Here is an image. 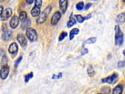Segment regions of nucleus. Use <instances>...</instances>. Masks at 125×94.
Masks as SVG:
<instances>
[{
    "instance_id": "15",
    "label": "nucleus",
    "mask_w": 125,
    "mask_h": 94,
    "mask_svg": "<svg viewBox=\"0 0 125 94\" xmlns=\"http://www.w3.org/2000/svg\"><path fill=\"white\" fill-rule=\"evenodd\" d=\"M125 22V13H122L117 15L116 19V22L118 24H123Z\"/></svg>"
},
{
    "instance_id": "37",
    "label": "nucleus",
    "mask_w": 125,
    "mask_h": 94,
    "mask_svg": "<svg viewBox=\"0 0 125 94\" xmlns=\"http://www.w3.org/2000/svg\"><path fill=\"white\" fill-rule=\"evenodd\" d=\"M123 54L124 55V56H125V49L123 51Z\"/></svg>"
},
{
    "instance_id": "1",
    "label": "nucleus",
    "mask_w": 125,
    "mask_h": 94,
    "mask_svg": "<svg viewBox=\"0 0 125 94\" xmlns=\"http://www.w3.org/2000/svg\"><path fill=\"white\" fill-rule=\"evenodd\" d=\"M115 44L118 46H122L124 42V35L119 25H115Z\"/></svg>"
},
{
    "instance_id": "38",
    "label": "nucleus",
    "mask_w": 125,
    "mask_h": 94,
    "mask_svg": "<svg viewBox=\"0 0 125 94\" xmlns=\"http://www.w3.org/2000/svg\"><path fill=\"white\" fill-rule=\"evenodd\" d=\"M100 94V93H99V94Z\"/></svg>"
},
{
    "instance_id": "8",
    "label": "nucleus",
    "mask_w": 125,
    "mask_h": 94,
    "mask_svg": "<svg viewBox=\"0 0 125 94\" xmlns=\"http://www.w3.org/2000/svg\"><path fill=\"white\" fill-rule=\"evenodd\" d=\"M118 74L117 73H113L111 76H109L108 77L102 79L101 81L103 83H107L108 84H112L113 82H114V80L118 78Z\"/></svg>"
},
{
    "instance_id": "29",
    "label": "nucleus",
    "mask_w": 125,
    "mask_h": 94,
    "mask_svg": "<svg viewBox=\"0 0 125 94\" xmlns=\"http://www.w3.org/2000/svg\"><path fill=\"white\" fill-rule=\"evenodd\" d=\"M22 56H20L15 62V63H14V66L16 68H17L19 64V63H20V62L22 60Z\"/></svg>"
},
{
    "instance_id": "20",
    "label": "nucleus",
    "mask_w": 125,
    "mask_h": 94,
    "mask_svg": "<svg viewBox=\"0 0 125 94\" xmlns=\"http://www.w3.org/2000/svg\"><path fill=\"white\" fill-rule=\"evenodd\" d=\"M87 73L89 77H92L95 75V72L93 66L91 65H89L87 69Z\"/></svg>"
},
{
    "instance_id": "39",
    "label": "nucleus",
    "mask_w": 125,
    "mask_h": 94,
    "mask_svg": "<svg viewBox=\"0 0 125 94\" xmlns=\"http://www.w3.org/2000/svg\"></svg>"
},
{
    "instance_id": "35",
    "label": "nucleus",
    "mask_w": 125,
    "mask_h": 94,
    "mask_svg": "<svg viewBox=\"0 0 125 94\" xmlns=\"http://www.w3.org/2000/svg\"><path fill=\"white\" fill-rule=\"evenodd\" d=\"M3 7L2 5H0V16H1V14L3 11Z\"/></svg>"
},
{
    "instance_id": "16",
    "label": "nucleus",
    "mask_w": 125,
    "mask_h": 94,
    "mask_svg": "<svg viewBox=\"0 0 125 94\" xmlns=\"http://www.w3.org/2000/svg\"><path fill=\"white\" fill-rule=\"evenodd\" d=\"M76 20L73 16V13H71V15L69 16V20L67 23V27L68 28H70L73 26L74 24H76Z\"/></svg>"
},
{
    "instance_id": "31",
    "label": "nucleus",
    "mask_w": 125,
    "mask_h": 94,
    "mask_svg": "<svg viewBox=\"0 0 125 94\" xmlns=\"http://www.w3.org/2000/svg\"><path fill=\"white\" fill-rule=\"evenodd\" d=\"M62 72H59V74L58 75H56L55 74H54L52 76V78L53 79H60L62 77Z\"/></svg>"
},
{
    "instance_id": "18",
    "label": "nucleus",
    "mask_w": 125,
    "mask_h": 94,
    "mask_svg": "<svg viewBox=\"0 0 125 94\" xmlns=\"http://www.w3.org/2000/svg\"><path fill=\"white\" fill-rule=\"evenodd\" d=\"M27 14L26 12L21 11L20 13L19 19V20L22 23L26 21V20H27Z\"/></svg>"
},
{
    "instance_id": "36",
    "label": "nucleus",
    "mask_w": 125,
    "mask_h": 94,
    "mask_svg": "<svg viewBox=\"0 0 125 94\" xmlns=\"http://www.w3.org/2000/svg\"><path fill=\"white\" fill-rule=\"evenodd\" d=\"M26 2L28 3V4H32L33 2H34V0H26Z\"/></svg>"
},
{
    "instance_id": "21",
    "label": "nucleus",
    "mask_w": 125,
    "mask_h": 94,
    "mask_svg": "<svg viewBox=\"0 0 125 94\" xmlns=\"http://www.w3.org/2000/svg\"><path fill=\"white\" fill-rule=\"evenodd\" d=\"M97 40V38L96 37H91L89 38L88 39H87V40H86L84 43L85 44H94L96 41Z\"/></svg>"
},
{
    "instance_id": "12",
    "label": "nucleus",
    "mask_w": 125,
    "mask_h": 94,
    "mask_svg": "<svg viewBox=\"0 0 125 94\" xmlns=\"http://www.w3.org/2000/svg\"><path fill=\"white\" fill-rule=\"evenodd\" d=\"M13 36V32L11 30H6L4 32H3L1 38L2 39L5 41H7L10 40Z\"/></svg>"
},
{
    "instance_id": "5",
    "label": "nucleus",
    "mask_w": 125,
    "mask_h": 94,
    "mask_svg": "<svg viewBox=\"0 0 125 94\" xmlns=\"http://www.w3.org/2000/svg\"><path fill=\"white\" fill-rule=\"evenodd\" d=\"M61 16H62V14L60 11H57L55 12L53 15L51 19V24L53 25H56L59 22V21H60V19L61 18Z\"/></svg>"
},
{
    "instance_id": "24",
    "label": "nucleus",
    "mask_w": 125,
    "mask_h": 94,
    "mask_svg": "<svg viewBox=\"0 0 125 94\" xmlns=\"http://www.w3.org/2000/svg\"><path fill=\"white\" fill-rule=\"evenodd\" d=\"M84 6V2L83 1H80L76 5V8L78 10H82Z\"/></svg>"
},
{
    "instance_id": "26",
    "label": "nucleus",
    "mask_w": 125,
    "mask_h": 94,
    "mask_svg": "<svg viewBox=\"0 0 125 94\" xmlns=\"http://www.w3.org/2000/svg\"><path fill=\"white\" fill-rule=\"evenodd\" d=\"M101 91L103 93V94H108L109 93H110V88L109 87L106 86L103 87Z\"/></svg>"
},
{
    "instance_id": "4",
    "label": "nucleus",
    "mask_w": 125,
    "mask_h": 94,
    "mask_svg": "<svg viewBox=\"0 0 125 94\" xmlns=\"http://www.w3.org/2000/svg\"><path fill=\"white\" fill-rule=\"evenodd\" d=\"M10 68L8 65L1 66V68L0 70V77L1 79L4 80L5 79L9 73Z\"/></svg>"
},
{
    "instance_id": "34",
    "label": "nucleus",
    "mask_w": 125,
    "mask_h": 94,
    "mask_svg": "<svg viewBox=\"0 0 125 94\" xmlns=\"http://www.w3.org/2000/svg\"><path fill=\"white\" fill-rule=\"evenodd\" d=\"M92 5V4L91 3H87L86 5H85V10H88L90 7H91V6Z\"/></svg>"
},
{
    "instance_id": "23",
    "label": "nucleus",
    "mask_w": 125,
    "mask_h": 94,
    "mask_svg": "<svg viewBox=\"0 0 125 94\" xmlns=\"http://www.w3.org/2000/svg\"><path fill=\"white\" fill-rule=\"evenodd\" d=\"M67 33L65 31H63L62 32L61 34L59 36V41H62L65 37H66L67 36Z\"/></svg>"
},
{
    "instance_id": "22",
    "label": "nucleus",
    "mask_w": 125,
    "mask_h": 94,
    "mask_svg": "<svg viewBox=\"0 0 125 94\" xmlns=\"http://www.w3.org/2000/svg\"><path fill=\"white\" fill-rule=\"evenodd\" d=\"M33 77V72H31L27 74L25 76V78H24V81L25 83H27L30 79H31Z\"/></svg>"
},
{
    "instance_id": "28",
    "label": "nucleus",
    "mask_w": 125,
    "mask_h": 94,
    "mask_svg": "<svg viewBox=\"0 0 125 94\" xmlns=\"http://www.w3.org/2000/svg\"><path fill=\"white\" fill-rule=\"evenodd\" d=\"M35 6H37L41 8L42 5V0H36L34 1Z\"/></svg>"
},
{
    "instance_id": "25",
    "label": "nucleus",
    "mask_w": 125,
    "mask_h": 94,
    "mask_svg": "<svg viewBox=\"0 0 125 94\" xmlns=\"http://www.w3.org/2000/svg\"><path fill=\"white\" fill-rule=\"evenodd\" d=\"M30 24H31V21L30 19H27L26 22H25L24 23H23V24L21 25V26L23 28H26L27 29L28 28H29L28 26L30 25Z\"/></svg>"
},
{
    "instance_id": "3",
    "label": "nucleus",
    "mask_w": 125,
    "mask_h": 94,
    "mask_svg": "<svg viewBox=\"0 0 125 94\" xmlns=\"http://www.w3.org/2000/svg\"><path fill=\"white\" fill-rule=\"evenodd\" d=\"M26 36L31 42L36 41L38 39V35L36 30L31 27H29L26 30Z\"/></svg>"
},
{
    "instance_id": "11",
    "label": "nucleus",
    "mask_w": 125,
    "mask_h": 94,
    "mask_svg": "<svg viewBox=\"0 0 125 94\" xmlns=\"http://www.w3.org/2000/svg\"><path fill=\"white\" fill-rule=\"evenodd\" d=\"M68 1L66 0H61L59 1V6L61 12L64 14L67 9Z\"/></svg>"
},
{
    "instance_id": "6",
    "label": "nucleus",
    "mask_w": 125,
    "mask_h": 94,
    "mask_svg": "<svg viewBox=\"0 0 125 94\" xmlns=\"http://www.w3.org/2000/svg\"><path fill=\"white\" fill-rule=\"evenodd\" d=\"M17 39L19 44H20V45L22 47H24L26 46L27 41L24 34H23L22 33L18 34L17 36Z\"/></svg>"
},
{
    "instance_id": "30",
    "label": "nucleus",
    "mask_w": 125,
    "mask_h": 94,
    "mask_svg": "<svg viewBox=\"0 0 125 94\" xmlns=\"http://www.w3.org/2000/svg\"><path fill=\"white\" fill-rule=\"evenodd\" d=\"M125 66V61H120L118 63V67L119 68H123Z\"/></svg>"
},
{
    "instance_id": "27",
    "label": "nucleus",
    "mask_w": 125,
    "mask_h": 94,
    "mask_svg": "<svg viewBox=\"0 0 125 94\" xmlns=\"http://www.w3.org/2000/svg\"><path fill=\"white\" fill-rule=\"evenodd\" d=\"M7 61H8V60H7V57H6V56L3 55L2 58V60H1V65H2V66L7 65Z\"/></svg>"
},
{
    "instance_id": "10",
    "label": "nucleus",
    "mask_w": 125,
    "mask_h": 94,
    "mask_svg": "<svg viewBox=\"0 0 125 94\" xmlns=\"http://www.w3.org/2000/svg\"><path fill=\"white\" fill-rule=\"evenodd\" d=\"M18 51V46L15 42L12 43L8 48V51L12 54H16Z\"/></svg>"
},
{
    "instance_id": "9",
    "label": "nucleus",
    "mask_w": 125,
    "mask_h": 94,
    "mask_svg": "<svg viewBox=\"0 0 125 94\" xmlns=\"http://www.w3.org/2000/svg\"><path fill=\"white\" fill-rule=\"evenodd\" d=\"M19 24V18L15 15L13 16L10 21V26L12 29L16 28Z\"/></svg>"
},
{
    "instance_id": "33",
    "label": "nucleus",
    "mask_w": 125,
    "mask_h": 94,
    "mask_svg": "<svg viewBox=\"0 0 125 94\" xmlns=\"http://www.w3.org/2000/svg\"><path fill=\"white\" fill-rule=\"evenodd\" d=\"M2 29L3 30V32L7 30V25L6 23H3V24L2 25Z\"/></svg>"
},
{
    "instance_id": "32",
    "label": "nucleus",
    "mask_w": 125,
    "mask_h": 94,
    "mask_svg": "<svg viewBox=\"0 0 125 94\" xmlns=\"http://www.w3.org/2000/svg\"><path fill=\"white\" fill-rule=\"evenodd\" d=\"M88 52V49L86 48H83L82 50L81 54H82V55H84L87 54Z\"/></svg>"
},
{
    "instance_id": "17",
    "label": "nucleus",
    "mask_w": 125,
    "mask_h": 94,
    "mask_svg": "<svg viewBox=\"0 0 125 94\" xmlns=\"http://www.w3.org/2000/svg\"><path fill=\"white\" fill-rule=\"evenodd\" d=\"M123 90V86L121 84H119L116 86L113 90L112 94H122Z\"/></svg>"
},
{
    "instance_id": "13",
    "label": "nucleus",
    "mask_w": 125,
    "mask_h": 94,
    "mask_svg": "<svg viewBox=\"0 0 125 94\" xmlns=\"http://www.w3.org/2000/svg\"><path fill=\"white\" fill-rule=\"evenodd\" d=\"M75 17L76 18L77 21L79 23H83L85 20H87L89 19H90L92 17V15L91 14H89L88 15H87L85 17H83L81 15H75Z\"/></svg>"
},
{
    "instance_id": "7",
    "label": "nucleus",
    "mask_w": 125,
    "mask_h": 94,
    "mask_svg": "<svg viewBox=\"0 0 125 94\" xmlns=\"http://www.w3.org/2000/svg\"><path fill=\"white\" fill-rule=\"evenodd\" d=\"M12 14V10L11 8H7L5 9L0 16V19L1 21L7 20Z\"/></svg>"
},
{
    "instance_id": "2",
    "label": "nucleus",
    "mask_w": 125,
    "mask_h": 94,
    "mask_svg": "<svg viewBox=\"0 0 125 94\" xmlns=\"http://www.w3.org/2000/svg\"><path fill=\"white\" fill-rule=\"evenodd\" d=\"M52 9V7L50 5L47 6L40 15L36 20V23L38 24H43L46 20L48 15L50 13Z\"/></svg>"
},
{
    "instance_id": "19",
    "label": "nucleus",
    "mask_w": 125,
    "mask_h": 94,
    "mask_svg": "<svg viewBox=\"0 0 125 94\" xmlns=\"http://www.w3.org/2000/svg\"><path fill=\"white\" fill-rule=\"evenodd\" d=\"M79 29L77 28H73L70 32L69 33V39L70 40H72L74 37V36L76 34H78L79 33Z\"/></svg>"
},
{
    "instance_id": "14",
    "label": "nucleus",
    "mask_w": 125,
    "mask_h": 94,
    "mask_svg": "<svg viewBox=\"0 0 125 94\" xmlns=\"http://www.w3.org/2000/svg\"><path fill=\"white\" fill-rule=\"evenodd\" d=\"M31 14L34 17L39 16L41 14V8L34 5L31 10Z\"/></svg>"
}]
</instances>
